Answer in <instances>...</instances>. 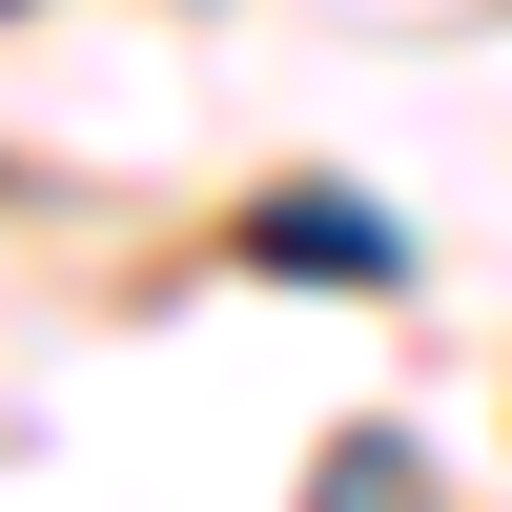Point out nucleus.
I'll list each match as a JSON object with an SVG mask.
<instances>
[{"label":"nucleus","instance_id":"nucleus-1","mask_svg":"<svg viewBox=\"0 0 512 512\" xmlns=\"http://www.w3.org/2000/svg\"><path fill=\"white\" fill-rule=\"evenodd\" d=\"M267 267H349V287H390V205H267Z\"/></svg>","mask_w":512,"mask_h":512}]
</instances>
